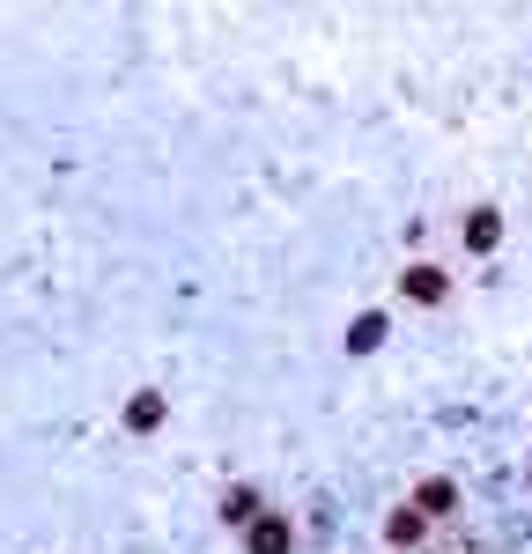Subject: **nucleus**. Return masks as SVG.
Returning <instances> with one entry per match:
<instances>
[{
  "instance_id": "obj_5",
  "label": "nucleus",
  "mask_w": 532,
  "mask_h": 554,
  "mask_svg": "<svg viewBox=\"0 0 532 554\" xmlns=\"http://www.w3.org/2000/svg\"><path fill=\"white\" fill-rule=\"evenodd\" d=\"M222 518H230V525H259V495L252 488H230V495H222Z\"/></svg>"
},
{
  "instance_id": "obj_4",
  "label": "nucleus",
  "mask_w": 532,
  "mask_h": 554,
  "mask_svg": "<svg viewBox=\"0 0 532 554\" xmlns=\"http://www.w3.org/2000/svg\"><path fill=\"white\" fill-rule=\"evenodd\" d=\"M156 422H163V392H141V399L126 407V429H141V436H148Z\"/></svg>"
},
{
  "instance_id": "obj_2",
  "label": "nucleus",
  "mask_w": 532,
  "mask_h": 554,
  "mask_svg": "<svg viewBox=\"0 0 532 554\" xmlns=\"http://www.w3.org/2000/svg\"><path fill=\"white\" fill-rule=\"evenodd\" d=\"M252 554H289V518H259L252 525Z\"/></svg>"
},
{
  "instance_id": "obj_7",
  "label": "nucleus",
  "mask_w": 532,
  "mask_h": 554,
  "mask_svg": "<svg viewBox=\"0 0 532 554\" xmlns=\"http://www.w3.org/2000/svg\"><path fill=\"white\" fill-rule=\"evenodd\" d=\"M414 503H422L429 518H444V510L459 503V488H451V481H422V495H414Z\"/></svg>"
},
{
  "instance_id": "obj_3",
  "label": "nucleus",
  "mask_w": 532,
  "mask_h": 554,
  "mask_svg": "<svg viewBox=\"0 0 532 554\" xmlns=\"http://www.w3.org/2000/svg\"><path fill=\"white\" fill-rule=\"evenodd\" d=\"M407 296L414 303H444V274H436V266H407Z\"/></svg>"
},
{
  "instance_id": "obj_1",
  "label": "nucleus",
  "mask_w": 532,
  "mask_h": 554,
  "mask_svg": "<svg viewBox=\"0 0 532 554\" xmlns=\"http://www.w3.org/2000/svg\"><path fill=\"white\" fill-rule=\"evenodd\" d=\"M496 237H503V215H496V207H473V215H466V244H473V252H488Z\"/></svg>"
},
{
  "instance_id": "obj_8",
  "label": "nucleus",
  "mask_w": 532,
  "mask_h": 554,
  "mask_svg": "<svg viewBox=\"0 0 532 554\" xmlns=\"http://www.w3.org/2000/svg\"><path fill=\"white\" fill-rule=\"evenodd\" d=\"M392 540H399V547L422 540V510H392Z\"/></svg>"
},
{
  "instance_id": "obj_6",
  "label": "nucleus",
  "mask_w": 532,
  "mask_h": 554,
  "mask_svg": "<svg viewBox=\"0 0 532 554\" xmlns=\"http://www.w3.org/2000/svg\"><path fill=\"white\" fill-rule=\"evenodd\" d=\"M377 340H385V318H377V311H363V318L348 326V348H355V355H370Z\"/></svg>"
}]
</instances>
